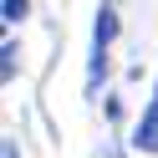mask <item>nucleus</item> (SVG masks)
<instances>
[{
  "instance_id": "1",
  "label": "nucleus",
  "mask_w": 158,
  "mask_h": 158,
  "mask_svg": "<svg viewBox=\"0 0 158 158\" xmlns=\"http://www.w3.org/2000/svg\"><path fill=\"white\" fill-rule=\"evenodd\" d=\"M117 36V15H112V5H102L97 10V26H92V41H97V56L107 51V41Z\"/></svg>"
},
{
  "instance_id": "2",
  "label": "nucleus",
  "mask_w": 158,
  "mask_h": 158,
  "mask_svg": "<svg viewBox=\"0 0 158 158\" xmlns=\"http://www.w3.org/2000/svg\"><path fill=\"white\" fill-rule=\"evenodd\" d=\"M133 148H138V153H158V107L143 117V123H138V138H133Z\"/></svg>"
},
{
  "instance_id": "3",
  "label": "nucleus",
  "mask_w": 158,
  "mask_h": 158,
  "mask_svg": "<svg viewBox=\"0 0 158 158\" xmlns=\"http://www.w3.org/2000/svg\"><path fill=\"white\" fill-rule=\"evenodd\" d=\"M26 10H31L26 0H5V21H10V26H15V21H26Z\"/></svg>"
},
{
  "instance_id": "4",
  "label": "nucleus",
  "mask_w": 158,
  "mask_h": 158,
  "mask_svg": "<svg viewBox=\"0 0 158 158\" xmlns=\"http://www.w3.org/2000/svg\"><path fill=\"white\" fill-rule=\"evenodd\" d=\"M10 72H15V46L5 41V46H0V77H10Z\"/></svg>"
},
{
  "instance_id": "5",
  "label": "nucleus",
  "mask_w": 158,
  "mask_h": 158,
  "mask_svg": "<svg viewBox=\"0 0 158 158\" xmlns=\"http://www.w3.org/2000/svg\"><path fill=\"white\" fill-rule=\"evenodd\" d=\"M0 158H21V153H15V138H5V143H0Z\"/></svg>"
}]
</instances>
